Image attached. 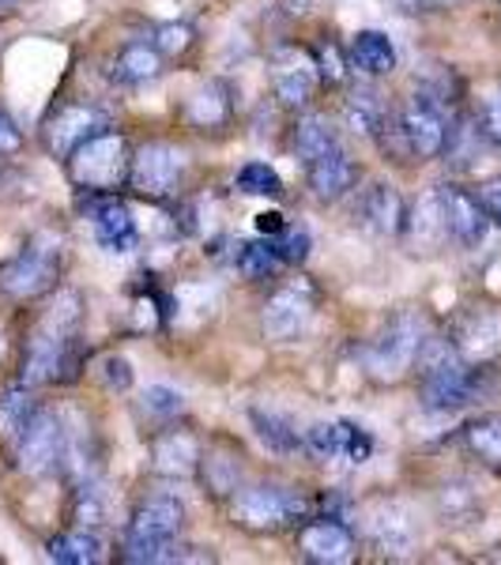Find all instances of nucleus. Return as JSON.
Listing matches in <instances>:
<instances>
[{
    "label": "nucleus",
    "instance_id": "27",
    "mask_svg": "<svg viewBox=\"0 0 501 565\" xmlns=\"http://www.w3.org/2000/svg\"><path fill=\"white\" fill-rule=\"evenodd\" d=\"M39 407H34L31 399V385H12L0 392V437H8V441H15V434L26 426V418H31Z\"/></svg>",
    "mask_w": 501,
    "mask_h": 565
},
{
    "label": "nucleus",
    "instance_id": "17",
    "mask_svg": "<svg viewBox=\"0 0 501 565\" xmlns=\"http://www.w3.org/2000/svg\"><path fill=\"white\" fill-rule=\"evenodd\" d=\"M306 181L317 200H328V204H332V200L348 196L351 189L359 185V167H354L351 154L335 143V148L324 151L321 159L306 162Z\"/></svg>",
    "mask_w": 501,
    "mask_h": 565
},
{
    "label": "nucleus",
    "instance_id": "15",
    "mask_svg": "<svg viewBox=\"0 0 501 565\" xmlns=\"http://www.w3.org/2000/svg\"><path fill=\"white\" fill-rule=\"evenodd\" d=\"M452 348H457L460 359L471 362V366L498 359L501 354V313L498 309H471V313L457 324Z\"/></svg>",
    "mask_w": 501,
    "mask_h": 565
},
{
    "label": "nucleus",
    "instance_id": "44",
    "mask_svg": "<svg viewBox=\"0 0 501 565\" xmlns=\"http://www.w3.org/2000/svg\"><path fill=\"white\" fill-rule=\"evenodd\" d=\"M430 8H457V4H463V0H426Z\"/></svg>",
    "mask_w": 501,
    "mask_h": 565
},
{
    "label": "nucleus",
    "instance_id": "11",
    "mask_svg": "<svg viewBox=\"0 0 501 565\" xmlns=\"http://www.w3.org/2000/svg\"><path fill=\"white\" fill-rule=\"evenodd\" d=\"M298 554L313 565H351L359 558V540L335 516H313L298 524Z\"/></svg>",
    "mask_w": 501,
    "mask_h": 565
},
{
    "label": "nucleus",
    "instance_id": "39",
    "mask_svg": "<svg viewBox=\"0 0 501 565\" xmlns=\"http://www.w3.org/2000/svg\"><path fill=\"white\" fill-rule=\"evenodd\" d=\"M317 76L328 79V84H340L343 79V57L335 45H321L317 50Z\"/></svg>",
    "mask_w": 501,
    "mask_h": 565
},
{
    "label": "nucleus",
    "instance_id": "6",
    "mask_svg": "<svg viewBox=\"0 0 501 565\" xmlns=\"http://www.w3.org/2000/svg\"><path fill=\"white\" fill-rule=\"evenodd\" d=\"M61 279V242L34 238L23 245L8 264H0V295L15 298V302H34V298L50 295Z\"/></svg>",
    "mask_w": 501,
    "mask_h": 565
},
{
    "label": "nucleus",
    "instance_id": "45",
    "mask_svg": "<svg viewBox=\"0 0 501 565\" xmlns=\"http://www.w3.org/2000/svg\"><path fill=\"white\" fill-rule=\"evenodd\" d=\"M8 4H15V0H0V12H4V8H8Z\"/></svg>",
    "mask_w": 501,
    "mask_h": 565
},
{
    "label": "nucleus",
    "instance_id": "41",
    "mask_svg": "<svg viewBox=\"0 0 501 565\" xmlns=\"http://www.w3.org/2000/svg\"><path fill=\"white\" fill-rule=\"evenodd\" d=\"M20 148H23L20 125H15L12 114H8V109L0 106V154H20Z\"/></svg>",
    "mask_w": 501,
    "mask_h": 565
},
{
    "label": "nucleus",
    "instance_id": "36",
    "mask_svg": "<svg viewBox=\"0 0 501 565\" xmlns=\"http://www.w3.org/2000/svg\"><path fill=\"white\" fill-rule=\"evenodd\" d=\"M276 257L284 264H302L309 257V234L306 231H295V226H284L276 238H268Z\"/></svg>",
    "mask_w": 501,
    "mask_h": 565
},
{
    "label": "nucleus",
    "instance_id": "19",
    "mask_svg": "<svg viewBox=\"0 0 501 565\" xmlns=\"http://www.w3.org/2000/svg\"><path fill=\"white\" fill-rule=\"evenodd\" d=\"M366 535H370V543L377 546V551L407 554L415 546V521L407 516V509H399V505H393V501H385V505L370 509Z\"/></svg>",
    "mask_w": 501,
    "mask_h": 565
},
{
    "label": "nucleus",
    "instance_id": "2",
    "mask_svg": "<svg viewBox=\"0 0 501 565\" xmlns=\"http://www.w3.org/2000/svg\"><path fill=\"white\" fill-rule=\"evenodd\" d=\"M65 170H68V181L79 189V193H87V196L117 193V189L129 185L132 148L117 129H98L68 154Z\"/></svg>",
    "mask_w": 501,
    "mask_h": 565
},
{
    "label": "nucleus",
    "instance_id": "16",
    "mask_svg": "<svg viewBox=\"0 0 501 565\" xmlns=\"http://www.w3.org/2000/svg\"><path fill=\"white\" fill-rule=\"evenodd\" d=\"M90 226H95V242L103 245L106 253H129L140 242V231H136V218L121 200L114 196H98L90 200Z\"/></svg>",
    "mask_w": 501,
    "mask_h": 565
},
{
    "label": "nucleus",
    "instance_id": "18",
    "mask_svg": "<svg viewBox=\"0 0 501 565\" xmlns=\"http://www.w3.org/2000/svg\"><path fill=\"white\" fill-rule=\"evenodd\" d=\"M271 84H276V98L290 109H302L317 90V65L295 50L276 53L271 61Z\"/></svg>",
    "mask_w": 501,
    "mask_h": 565
},
{
    "label": "nucleus",
    "instance_id": "10",
    "mask_svg": "<svg viewBox=\"0 0 501 565\" xmlns=\"http://www.w3.org/2000/svg\"><path fill=\"white\" fill-rule=\"evenodd\" d=\"M313 309L317 302H313L309 282H287V287H279L276 295L268 298V306H264V317H260L264 335L276 343L298 340L309 328V321H313Z\"/></svg>",
    "mask_w": 501,
    "mask_h": 565
},
{
    "label": "nucleus",
    "instance_id": "30",
    "mask_svg": "<svg viewBox=\"0 0 501 565\" xmlns=\"http://www.w3.org/2000/svg\"><path fill=\"white\" fill-rule=\"evenodd\" d=\"M404 226H412L415 238H423V242H441V238H449V226H445V207H441V189L426 196L423 204L415 207V215L407 218Z\"/></svg>",
    "mask_w": 501,
    "mask_h": 565
},
{
    "label": "nucleus",
    "instance_id": "37",
    "mask_svg": "<svg viewBox=\"0 0 501 565\" xmlns=\"http://www.w3.org/2000/svg\"><path fill=\"white\" fill-rule=\"evenodd\" d=\"M479 129H482V136H487L490 143H498V148H501V87L487 90V98H482Z\"/></svg>",
    "mask_w": 501,
    "mask_h": 565
},
{
    "label": "nucleus",
    "instance_id": "38",
    "mask_svg": "<svg viewBox=\"0 0 501 565\" xmlns=\"http://www.w3.org/2000/svg\"><path fill=\"white\" fill-rule=\"evenodd\" d=\"M103 385L109 392H129L132 388V366L125 359H117V354H109L103 362Z\"/></svg>",
    "mask_w": 501,
    "mask_h": 565
},
{
    "label": "nucleus",
    "instance_id": "46",
    "mask_svg": "<svg viewBox=\"0 0 501 565\" xmlns=\"http://www.w3.org/2000/svg\"><path fill=\"white\" fill-rule=\"evenodd\" d=\"M0 351H4V335H0Z\"/></svg>",
    "mask_w": 501,
    "mask_h": 565
},
{
    "label": "nucleus",
    "instance_id": "13",
    "mask_svg": "<svg viewBox=\"0 0 501 565\" xmlns=\"http://www.w3.org/2000/svg\"><path fill=\"white\" fill-rule=\"evenodd\" d=\"M106 129V121L98 117V109L90 106H65L42 125V143L53 159H68L90 132Z\"/></svg>",
    "mask_w": 501,
    "mask_h": 565
},
{
    "label": "nucleus",
    "instance_id": "14",
    "mask_svg": "<svg viewBox=\"0 0 501 565\" xmlns=\"http://www.w3.org/2000/svg\"><path fill=\"white\" fill-rule=\"evenodd\" d=\"M441 207H445V226H449V238L463 245V249H476V245L487 238L490 218L482 212L479 193H468V189L445 185L441 189Z\"/></svg>",
    "mask_w": 501,
    "mask_h": 565
},
{
    "label": "nucleus",
    "instance_id": "7",
    "mask_svg": "<svg viewBox=\"0 0 501 565\" xmlns=\"http://www.w3.org/2000/svg\"><path fill=\"white\" fill-rule=\"evenodd\" d=\"M396 132H399V148L412 154V159H437V154L449 148V121H445L441 98L426 95V90L407 98L396 109Z\"/></svg>",
    "mask_w": 501,
    "mask_h": 565
},
{
    "label": "nucleus",
    "instance_id": "4",
    "mask_svg": "<svg viewBox=\"0 0 501 565\" xmlns=\"http://www.w3.org/2000/svg\"><path fill=\"white\" fill-rule=\"evenodd\" d=\"M309 521V501L276 482H253L231 494V524L249 535H276Z\"/></svg>",
    "mask_w": 501,
    "mask_h": 565
},
{
    "label": "nucleus",
    "instance_id": "24",
    "mask_svg": "<svg viewBox=\"0 0 501 565\" xmlns=\"http://www.w3.org/2000/svg\"><path fill=\"white\" fill-rule=\"evenodd\" d=\"M50 558L61 565H98L106 558L103 554V540L87 527H76V532H65L57 540H50Z\"/></svg>",
    "mask_w": 501,
    "mask_h": 565
},
{
    "label": "nucleus",
    "instance_id": "5",
    "mask_svg": "<svg viewBox=\"0 0 501 565\" xmlns=\"http://www.w3.org/2000/svg\"><path fill=\"white\" fill-rule=\"evenodd\" d=\"M426 340H430V335H426V321L418 313H412V309L388 317L385 328L362 348L366 373L377 381H399L418 362V351H423Z\"/></svg>",
    "mask_w": 501,
    "mask_h": 565
},
{
    "label": "nucleus",
    "instance_id": "42",
    "mask_svg": "<svg viewBox=\"0 0 501 565\" xmlns=\"http://www.w3.org/2000/svg\"><path fill=\"white\" fill-rule=\"evenodd\" d=\"M479 204L490 223L501 226V181H487V185L479 189Z\"/></svg>",
    "mask_w": 501,
    "mask_h": 565
},
{
    "label": "nucleus",
    "instance_id": "34",
    "mask_svg": "<svg viewBox=\"0 0 501 565\" xmlns=\"http://www.w3.org/2000/svg\"><path fill=\"white\" fill-rule=\"evenodd\" d=\"M234 185L249 196H284V178L268 167V162H245L234 178Z\"/></svg>",
    "mask_w": 501,
    "mask_h": 565
},
{
    "label": "nucleus",
    "instance_id": "1",
    "mask_svg": "<svg viewBox=\"0 0 501 565\" xmlns=\"http://www.w3.org/2000/svg\"><path fill=\"white\" fill-rule=\"evenodd\" d=\"M185 524V509L178 498L170 494H151L132 509L129 527L121 540V562L136 565H159L174 562L178 554V535Z\"/></svg>",
    "mask_w": 501,
    "mask_h": 565
},
{
    "label": "nucleus",
    "instance_id": "26",
    "mask_svg": "<svg viewBox=\"0 0 501 565\" xmlns=\"http://www.w3.org/2000/svg\"><path fill=\"white\" fill-rule=\"evenodd\" d=\"M335 129L328 125V117L321 114H309L298 121V129H295V154L302 162H313V159H321L324 151H332L335 148Z\"/></svg>",
    "mask_w": 501,
    "mask_h": 565
},
{
    "label": "nucleus",
    "instance_id": "43",
    "mask_svg": "<svg viewBox=\"0 0 501 565\" xmlns=\"http://www.w3.org/2000/svg\"><path fill=\"white\" fill-rule=\"evenodd\" d=\"M284 215H279V212H264V215H257V231L260 234H268V238H276V234L279 231H284Z\"/></svg>",
    "mask_w": 501,
    "mask_h": 565
},
{
    "label": "nucleus",
    "instance_id": "12",
    "mask_svg": "<svg viewBox=\"0 0 501 565\" xmlns=\"http://www.w3.org/2000/svg\"><path fill=\"white\" fill-rule=\"evenodd\" d=\"M200 457H204L200 437L181 430V426H162V430H154L151 437V471L162 479L200 476Z\"/></svg>",
    "mask_w": 501,
    "mask_h": 565
},
{
    "label": "nucleus",
    "instance_id": "25",
    "mask_svg": "<svg viewBox=\"0 0 501 565\" xmlns=\"http://www.w3.org/2000/svg\"><path fill=\"white\" fill-rule=\"evenodd\" d=\"M185 117L193 129H218V125L231 117V98H226L223 84H207L200 87L193 98L185 103Z\"/></svg>",
    "mask_w": 501,
    "mask_h": 565
},
{
    "label": "nucleus",
    "instance_id": "22",
    "mask_svg": "<svg viewBox=\"0 0 501 565\" xmlns=\"http://www.w3.org/2000/svg\"><path fill=\"white\" fill-rule=\"evenodd\" d=\"M351 65L366 76H388L396 68V45L385 31H359L351 39Z\"/></svg>",
    "mask_w": 501,
    "mask_h": 565
},
{
    "label": "nucleus",
    "instance_id": "3",
    "mask_svg": "<svg viewBox=\"0 0 501 565\" xmlns=\"http://www.w3.org/2000/svg\"><path fill=\"white\" fill-rule=\"evenodd\" d=\"M418 396L426 412H460L476 396V370L445 340H426L418 351Z\"/></svg>",
    "mask_w": 501,
    "mask_h": 565
},
{
    "label": "nucleus",
    "instance_id": "33",
    "mask_svg": "<svg viewBox=\"0 0 501 565\" xmlns=\"http://www.w3.org/2000/svg\"><path fill=\"white\" fill-rule=\"evenodd\" d=\"M279 260L276 257V249H271V242H253V245H242V253H238V271L245 279H253V282H260V279H271L279 271Z\"/></svg>",
    "mask_w": 501,
    "mask_h": 565
},
{
    "label": "nucleus",
    "instance_id": "29",
    "mask_svg": "<svg viewBox=\"0 0 501 565\" xmlns=\"http://www.w3.org/2000/svg\"><path fill=\"white\" fill-rule=\"evenodd\" d=\"M253 426H257V434H260V441L268 445L271 452H298V449H306L302 445V437H298L295 426L287 423L284 415H264V412H253Z\"/></svg>",
    "mask_w": 501,
    "mask_h": 565
},
{
    "label": "nucleus",
    "instance_id": "23",
    "mask_svg": "<svg viewBox=\"0 0 501 565\" xmlns=\"http://www.w3.org/2000/svg\"><path fill=\"white\" fill-rule=\"evenodd\" d=\"M463 445L482 468L501 471V415H482L463 426Z\"/></svg>",
    "mask_w": 501,
    "mask_h": 565
},
{
    "label": "nucleus",
    "instance_id": "28",
    "mask_svg": "<svg viewBox=\"0 0 501 565\" xmlns=\"http://www.w3.org/2000/svg\"><path fill=\"white\" fill-rule=\"evenodd\" d=\"M348 430L351 423H313L302 434V445L317 460H340L343 449H348Z\"/></svg>",
    "mask_w": 501,
    "mask_h": 565
},
{
    "label": "nucleus",
    "instance_id": "31",
    "mask_svg": "<svg viewBox=\"0 0 501 565\" xmlns=\"http://www.w3.org/2000/svg\"><path fill=\"white\" fill-rule=\"evenodd\" d=\"M140 412L148 415L154 426H170L181 412H185V396L167 385H151L140 399Z\"/></svg>",
    "mask_w": 501,
    "mask_h": 565
},
{
    "label": "nucleus",
    "instance_id": "8",
    "mask_svg": "<svg viewBox=\"0 0 501 565\" xmlns=\"http://www.w3.org/2000/svg\"><path fill=\"white\" fill-rule=\"evenodd\" d=\"M65 452H68V434H65V423L53 412H34L12 441L15 468L34 479L57 471L61 463H65Z\"/></svg>",
    "mask_w": 501,
    "mask_h": 565
},
{
    "label": "nucleus",
    "instance_id": "35",
    "mask_svg": "<svg viewBox=\"0 0 501 565\" xmlns=\"http://www.w3.org/2000/svg\"><path fill=\"white\" fill-rule=\"evenodd\" d=\"M154 50L162 53V57H185L189 50L196 45V34L189 23H162L154 26Z\"/></svg>",
    "mask_w": 501,
    "mask_h": 565
},
{
    "label": "nucleus",
    "instance_id": "40",
    "mask_svg": "<svg viewBox=\"0 0 501 565\" xmlns=\"http://www.w3.org/2000/svg\"><path fill=\"white\" fill-rule=\"evenodd\" d=\"M370 452H373L370 434L362 430V426H354V423H351V430H348V449H343V460H351V463H366V460H370Z\"/></svg>",
    "mask_w": 501,
    "mask_h": 565
},
{
    "label": "nucleus",
    "instance_id": "21",
    "mask_svg": "<svg viewBox=\"0 0 501 565\" xmlns=\"http://www.w3.org/2000/svg\"><path fill=\"white\" fill-rule=\"evenodd\" d=\"M162 65H167V57L154 50V42H129L114 57V79L125 87H143L162 76Z\"/></svg>",
    "mask_w": 501,
    "mask_h": 565
},
{
    "label": "nucleus",
    "instance_id": "9",
    "mask_svg": "<svg viewBox=\"0 0 501 565\" xmlns=\"http://www.w3.org/2000/svg\"><path fill=\"white\" fill-rule=\"evenodd\" d=\"M185 178V151L174 143H143L140 151H132V170H129V189L143 200H170L181 189Z\"/></svg>",
    "mask_w": 501,
    "mask_h": 565
},
{
    "label": "nucleus",
    "instance_id": "20",
    "mask_svg": "<svg viewBox=\"0 0 501 565\" xmlns=\"http://www.w3.org/2000/svg\"><path fill=\"white\" fill-rule=\"evenodd\" d=\"M359 218L373 234H399L407 223V207L393 185H370L359 200Z\"/></svg>",
    "mask_w": 501,
    "mask_h": 565
},
{
    "label": "nucleus",
    "instance_id": "32",
    "mask_svg": "<svg viewBox=\"0 0 501 565\" xmlns=\"http://www.w3.org/2000/svg\"><path fill=\"white\" fill-rule=\"evenodd\" d=\"M200 476H204V482L215 494H234V490H238V452H231V457L204 452V457H200Z\"/></svg>",
    "mask_w": 501,
    "mask_h": 565
}]
</instances>
